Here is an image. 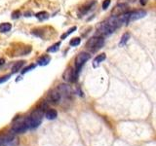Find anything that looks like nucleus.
I'll return each mask as SVG.
<instances>
[{"mask_svg":"<svg viewBox=\"0 0 156 146\" xmlns=\"http://www.w3.org/2000/svg\"><path fill=\"white\" fill-rule=\"evenodd\" d=\"M44 115V109L42 108H37L34 110L31 115L27 118L28 124H29V129H36L41 124L42 119Z\"/></svg>","mask_w":156,"mask_h":146,"instance_id":"nucleus-1","label":"nucleus"},{"mask_svg":"<svg viewBox=\"0 0 156 146\" xmlns=\"http://www.w3.org/2000/svg\"><path fill=\"white\" fill-rule=\"evenodd\" d=\"M105 39L101 36H94L90 38L86 43V48L91 52H96L104 46Z\"/></svg>","mask_w":156,"mask_h":146,"instance_id":"nucleus-2","label":"nucleus"},{"mask_svg":"<svg viewBox=\"0 0 156 146\" xmlns=\"http://www.w3.org/2000/svg\"><path fill=\"white\" fill-rule=\"evenodd\" d=\"M97 31H98V34H100V35L102 37V36L110 35V34L113 33L115 30L109 26V23L105 21V22L101 23L99 26H97Z\"/></svg>","mask_w":156,"mask_h":146,"instance_id":"nucleus-3","label":"nucleus"},{"mask_svg":"<svg viewBox=\"0 0 156 146\" xmlns=\"http://www.w3.org/2000/svg\"><path fill=\"white\" fill-rule=\"evenodd\" d=\"M91 57L90 54L89 53H86V52H82L80 54H78L77 57H75V68L79 71L81 69V67L85 64V62L89 60V58Z\"/></svg>","mask_w":156,"mask_h":146,"instance_id":"nucleus-4","label":"nucleus"},{"mask_svg":"<svg viewBox=\"0 0 156 146\" xmlns=\"http://www.w3.org/2000/svg\"><path fill=\"white\" fill-rule=\"evenodd\" d=\"M28 129H29V124L27 118L26 120L15 124L12 128V131L14 134H23V133H26Z\"/></svg>","mask_w":156,"mask_h":146,"instance_id":"nucleus-5","label":"nucleus"},{"mask_svg":"<svg viewBox=\"0 0 156 146\" xmlns=\"http://www.w3.org/2000/svg\"><path fill=\"white\" fill-rule=\"evenodd\" d=\"M128 10H129L128 4H126V3H118L113 9H112L111 16L119 17V16H121V15L126 14L127 12H128Z\"/></svg>","mask_w":156,"mask_h":146,"instance_id":"nucleus-6","label":"nucleus"},{"mask_svg":"<svg viewBox=\"0 0 156 146\" xmlns=\"http://www.w3.org/2000/svg\"><path fill=\"white\" fill-rule=\"evenodd\" d=\"M145 16H146V12L144 11V10H136V11L130 12L128 23H132V22H135V21H138V19H143Z\"/></svg>","mask_w":156,"mask_h":146,"instance_id":"nucleus-7","label":"nucleus"},{"mask_svg":"<svg viewBox=\"0 0 156 146\" xmlns=\"http://www.w3.org/2000/svg\"><path fill=\"white\" fill-rule=\"evenodd\" d=\"M0 140H1V144L3 146H15L17 144V139L13 134H6L2 138H0Z\"/></svg>","mask_w":156,"mask_h":146,"instance_id":"nucleus-8","label":"nucleus"},{"mask_svg":"<svg viewBox=\"0 0 156 146\" xmlns=\"http://www.w3.org/2000/svg\"><path fill=\"white\" fill-rule=\"evenodd\" d=\"M61 99H62V95H61V92H58V89L51 91L48 95V100L50 101L51 103H54V104L58 103Z\"/></svg>","mask_w":156,"mask_h":146,"instance_id":"nucleus-9","label":"nucleus"},{"mask_svg":"<svg viewBox=\"0 0 156 146\" xmlns=\"http://www.w3.org/2000/svg\"><path fill=\"white\" fill-rule=\"evenodd\" d=\"M58 92H61L62 96H69L70 94H71V89H70V87L68 85L62 84V85L58 86Z\"/></svg>","mask_w":156,"mask_h":146,"instance_id":"nucleus-10","label":"nucleus"},{"mask_svg":"<svg viewBox=\"0 0 156 146\" xmlns=\"http://www.w3.org/2000/svg\"><path fill=\"white\" fill-rule=\"evenodd\" d=\"M106 58V56H105V54H100L99 56H97L95 58H94V61H93V67L96 68L99 66L101 63L104 61L105 60Z\"/></svg>","mask_w":156,"mask_h":146,"instance_id":"nucleus-11","label":"nucleus"},{"mask_svg":"<svg viewBox=\"0 0 156 146\" xmlns=\"http://www.w3.org/2000/svg\"><path fill=\"white\" fill-rule=\"evenodd\" d=\"M45 117L48 120H55L58 117V112L55 109H48L45 112Z\"/></svg>","mask_w":156,"mask_h":146,"instance_id":"nucleus-12","label":"nucleus"},{"mask_svg":"<svg viewBox=\"0 0 156 146\" xmlns=\"http://www.w3.org/2000/svg\"><path fill=\"white\" fill-rule=\"evenodd\" d=\"M50 61H51V57L46 55V56H42L41 57H39L37 60V63L41 66H45V65L49 64Z\"/></svg>","mask_w":156,"mask_h":146,"instance_id":"nucleus-13","label":"nucleus"},{"mask_svg":"<svg viewBox=\"0 0 156 146\" xmlns=\"http://www.w3.org/2000/svg\"><path fill=\"white\" fill-rule=\"evenodd\" d=\"M11 28H12V24L9 23H3L0 24V32L6 33L11 30Z\"/></svg>","mask_w":156,"mask_h":146,"instance_id":"nucleus-14","label":"nucleus"},{"mask_svg":"<svg viewBox=\"0 0 156 146\" xmlns=\"http://www.w3.org/2000/svg\"><path fill=\"white\" fill-rule=\"evenodd\" d=\"M130 37H131L130 33H128V32L124 33L123 35H122V37H121V40H120V42H119V46H120V47L125 46L126 44H127V42L129 41Z\"/></svg>","mask_w":156,"mask_h":146,"instance_id":"nucleus-15","label":"nucleus"},{"mask_svg":"<svg viewBox=\"0 0 156 146\" xmlns=\"http://www.w3.org/2000/svg\"><path fill=\"white\" fill-rule=\"evenodd\" d=\"M23 64H24V61H21L16 62V63H15V64L13 65V67H12V73H16V72H18V71L23 66Z\"/></svg>","mask_w":156,"mask_h":146,"instance_id":"nucleus-16","label":"nucleus"},{"mask_svg":"<svg viewBox=\"0 0 156 146\" xmlns=\"http://www.w3.org/2000/svg\"><path fill=\"white\" fill-rule=\"evenodd\" d=\"M35 17L39 19V21H45V19H47L49 18V14L45 11L43 12H39L35 15Z\"/></svg>","mask_w":156,"mask_h":146,"instance_id":"nucleus-17","label":"nucleus"},{"mask_svg":"<svg viewBox=\"0 0 156 146\" xmlns=\"http://www.w3.org/2000/svg\"><path fill=\"white\" fill-rule=\"evenodd\" d=\"M60 46H61V42H58L56 44H54V45H52L51 47H49L47 49V52L48 53H55L60 50Z\"/></svg>","mask_w":156,"mask_h":146,"instance_id":"nucleus-18","label":"nucleus"},{"mask_svg":"<svg viewBox=\"0 0 156 146\" xmlns=\"http://www.w3.org/2000/svg\"><path fill=\"white\" fill-rule=\"evenodd\" d=\"M94 5V2H91V3H88V4H86L85 6H83V7H81L80 8V13L81 14H86L89 10L92 8V6Z\"/></svg>","mask_w":156,"mask_h":146,"instance_id":"nucleus-19","label":"nucleus"},{"mask_svg":"<svg viewBox=\"0 0 156 146\" xmlns=\"http://www.w3.org/2000/svg\"><path fill=\"white\" fill-rule=\"evenodd\" d=\"M80 42H81V39H80V38H78V37H75V38H72V39H71L70 42H69V44H70V46L75 47V46H78V45H79Z\"/></svg>","mask_w":156,"mask_h":146,"instance_id":"nucleus-20","label":"nucleus"},{"mask_svg":"<svg viewBox=\"0 0 156 146\" xmlns=\"http://www.w3.org/2000/svg\"><path fill=\"white\" fill-rule=\"evenodd\" d=\"M76 28H77L76 26H73V27L69 28L66 33H63V34H62V35L61 36V38H62V39H66L68 35H69V34H71L73 31H75V30H76Z\"/></svg>","mask_w":156,"mask_h":146,"instance_id":"nucleus-21","label":"nucleus"},{"mask_svg":"<svg viewBox=\"0 0 156 146\" xmlns=\"http://www.w3.org/2000/svg\"><path fill=\"white\" fill-rule=\"evenodd\" d=\"M36 67V64H29L28 66H27L22 71V74H24V73H27V72H29L30 70H33L34 68Z\"/></svg>","mask_w":156,"mask_h":146,"instance_id":"nucleus-22","label":"nucleus"},{"mask_svg":"<svg viewBox=\"0 0 156 146\" xmlns=\"http://www.w3.org/2000/svg\"><path fill=\"white\" fill-rule=\"evenodd\" d=\"M10 78H11V74H7V75H4L2 77H0V84H2V83H5L6 81H8Z\"/></svg>","mask_w":156,"mask_h":146,"instance_id":"nucleus-23","label":"nucleus"},{"mask_svg":"<svg viewBox=\"0 0 156 146\" xmlns=\"http://www.w3.org/2000/svg\"><path fill=\"white\" fill-rule=\"evenodd\" d=\"M20 17H21V12L20 11H14L12 13V18L14 19H19Z\"/></svg>","mask_w":156,"mask_h":146,"instance_id":"nucleus-24","label":"nucleus"},{"mask_svg":"<svg viewBox=\"0 0 156 146\" xmlns=\"http://www.w3.org/2000/svg\"><path fill=\"white\" fill-rule=\"evenodd\" d=\"M110 2H111L110 0H105L104 3H102V9L105 10V9L108 8V6L110 5Z\"/></svg>","mask_w":156,"mask_h":146,"instance_id":"nucleus-25","label":"nucleus"},{"mask_svg":"<svg viewBox=\"0 0 156 146\" xmlns=\"http://www.w3.org/2000/svg\"><path fill=\"white\" fill-rule=\"evenodd\" d=\"M148 2V0H140V3L143 5V6H144V5H146V3Z\"/></svg>","mask_w":156,"mask_h":146,"instance_id":"nucleus-26","label":"nucleus"},{"mask_svg":"<svg viewBox=\"0 0 156 146\" xmlns=\"http://www.w3.org/2000/svg\"><path fill=\"white\" fill-rule=\"evenodd\" d=\"M4 62H5V60L4 58H0V66H2L4 64Z\"/></svg>","mask_w":156,"mask_h":146,"instance_id":"nucleus-27","label":"nucleus"},{"mask_svg":"<svg viewBox=\"0 0 156 146\" xmlns=\"http://www.w3.org/2000/svg\"><path fill=\"white\" fill-rule=\"evenodd\" d=\"M130 1H131V0H130Z\"/></svg>","mask_w":156,"mask_h":146,"instance_id":"nucleus-28","label":"nucleus"}]
</instances>
